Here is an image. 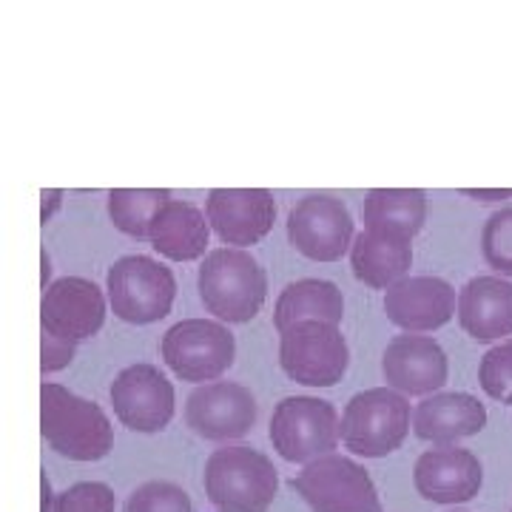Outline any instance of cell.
Wrapping results in <instances>:
<instances>
[{
  "instance_id": "obj_28",
  "label": "cell",
  "mask_w": 512,
  "mask_h": 512,
  "mask_svg": "<svg viewBox=\"0 0 512 512\" xmlns=\"http://www.w3.org/2000/svg\"><path fill=\"white\" fill-rule=\"evenodd\" d=\"M117 498L103 481H77L55 498L52 512H114Z\"/></svg>"
},
{
  "instance_id": "obj_17",
  "label": "cell",
  "mask_w": 512,
  "mask_h": 512,
  "mask_svg": "<svg viewBox=\"0 0 512 512\" xmlns=\"http://www.w3.org/2000/svg\"><path fill=\"white\" fill-rule=\"evenodd\" d=\"M413 484L421 498L433 504H464L473 501L484 484V467L476 453L464 447H433L421 453L413 467Z\"/></svg>"
},
{
  "instance_id": "obj_4",
  "label": "cell",
  "mask_w": 512,
  "mask_h": 512,
  "mask_svg": "<svg viewBox=\"0 0 512 512\" xmlns=\"http://www.w3.org/2000/svg\"><path fill=\"white\" fill-rule=\"evenodd\" d=\"M413 427L407 396L393 387H367L356 393L342 413V444L353 456L384 458L396 453Z\"/></svg>"
},
{
  "instance_id": "obj_25",
  "label": "cell",
  "mask_w": 512,
  "mask_h": 512,
  "mask_svg": "<svg viewBox=\"0 0 512 512\" xmlns=\"http://www.w3.org/2000/svg\"><path fill=\"white\" fill-rule=\"evenodd\" d=\"M481 256L498 276H512V205L487 217L481 228Z\"/></svg>"
},
{
  "instance_id": "obj_33",
  "label": "cell",
  "mask_w": 512,
  "mask_h": 512,
  "mask_svg": "<svg viewBox=\"0 0 512 512\" xmlns=\"http://www.w3.org/2000/svg\"><path fill=\"white\" fill-rule=\"evenodd\" d=\"M40 265H43V291H46V288H49L46 282H49V276H52V262H49V254H46V251L40 254Z\"/></svg>"
},
{
  "instance_id": "obj_2",
  "label": "cell",
  "mask_w": 512,
  "mask_h": 512,
  "mask_svg": "<svg viewBox=\"0 0 512 512\" xmlns=\"http://www.w3.org/2000/svg\"><path fill=\"white\" fill-rule=\"evenodd\" d=\"M197 291L222 325H245L268 299V274L251 251L211 248L197 271Z\"/></svg>"
},
{
  "instance_id": "obj_29",
  "label": "cell",
  "mask_w": 512,
  "mask_h": 512,
  "mask_svg": "<svg viewBox=\"0 0 512 512\" xmlns=\"http://www.w3.org/2000/svg\"><path fill=\"white\" fill-rule=\"evenodd\" d=\"M74 356H77V345L74 342L60 339V336L49 333V330L40 333V370H43V376L66 370L74 362Z\"/></svg>"
},
{
  "instance_id": "obj_6",
  "label": "cell",
  "mask_w": 512,
  "mask_h": 512,
  "mask_svg": "<svg viewBox=\"0 0 512 512\" xmlns=\"http://www.w3.org/2000/svg\"><path fill=\"white\" fill-rule=\"evenodd\" d=\"M160 353L168 370L191 384L220 382L222 373L234 365L237 339L220 319H183L165 330Z\"/></svg>"
},
{
  "instance_id": "obj_23",
  "label": "cell",
  "mask_w": 512,
  "mask_h": 512,
  "mask_svg": "<svg viewBox=\"0 0 512 512\" xmlns=\"http://www.w3.org/2000/svg\"><path fill=\"white\" fill-rule=\"evenodd\" d=\"M345 296L336 282L328 279H296L285 285L274 305L276 330H288L296 322H328L342 325Z\"/></svg>"
},
{
  "instance_id": "obj_20",
  "label": "cell",
  "mask_w": 512,
  "mask_h": 512,
  "mask_svg": "<svg viewBox=\"0 0 512 512\" xmlns=\"http://www.w3.org/2000/svg\"><path fill=\"white\" fill-rule=\"evenodd\" d=\"M148 242L171 262H197L208 256L211 222L194 202L168 200L151 222Z\"/></svg>"
},
{
  "instance_id": "obj_5",
  "label": "cell",
  "mask_w": 512,
  "mask_h": 512,
  "mask_svg": "<svg viewBox=\"0 0 512 512\" xmlns=\"http://www.w3.org/2000/svg\"><path fill=\"white\" fill-rule=\"evenodd\" d=\"M106 296L117 319L128 325H154L174 308L177 279L163 262L146 254H128L109 265Z\"/></svg>"
},
{
  "instance_id": "obj_31",
  "label": "cell",
  "mask_w": 512,
  "mask_h": 512,
  "mask_svg": "<svg viewBox=\"0 0 512 512\" xmlns=\"http://www.w3.org/2000/svg\"><path fill=\"white\" fill-rule=\"evenodd\" d=\"M461 194L476 202L512 200V188H461Z\"/></svg>"
},
{
  "instance_id": "obj_19",
  "label": "cell",
  "mask_w": 512,
  "mask_h": 512,
  "mask_svg": "<svg viewBox=\"0 0 512 512\" xmlns=\"http://www.w3.org/2000/svg\"><path fill=\"white\" fill-rule=\"evenodd\" d=\"M458 325L476 342L512 336V282L498 274L473 276L458 291Z\"/></svg>"
},
{
  "instance_id": "obj_34",
  "label": "cell",
  "mask_w": 512,
  "mask_h": 512,
  "mask_svg": "<svg viewBox=\"0 0 512 512\" xmlns=\"http://www.w3.org/2000/svg\"><path fill=\"white\" fill-rule=\"evenodd\" d=\"M456 512H458V510H456Z\"/></svg>"
},
{
  "instance_id": "obj_13",
  "label": "cell",
  "mask_w": 512,
  "mask_h": 512,
  "mask_svg": "<svg viewBox=\"0 0 512 512\" xmlns=\"http://www.w3.org/2000/svg\"><path fill=\"white\" fill-rule=\"evenodd\" d=\"M205 217L225 248L262 242L276 222V200L268 188H214L205 197Z\"/></svg>"
},
{
  "instance_id": "obj_16",
  "label": "cell",
  "mask_w": 512,
  "mask_h": 512,
  "mask_svg": "<svg viewBox=\"0 0 512 512\" xmlns=\"http://www.w3.org/2000/svg\"><path fill=\"white\" fill-rule=\"evenodd\" d=\"M384 313L404 333H430L444 328L458 311L456 288L441 276H404L384 291Z\"/></svg>"
},
{
  "instance_id": "obj_32",
  "label": "cell",
  "mask_w": 512,
  "mask_h": 512,
  "mask_svg": "<svg viewBox=\"0 0 512 512\" xmlns=\"http://www.w3.org/2000/svg\"><path fill=\"white\" fill-rule=\"evenodd\" d=\"M40 493H43V504H40V512H52V510H55V498H57V495L52 493V481H49V476H46V473L40 476Z\"/></svg>"
},
{
  "instance_id": "obj_9",
  "label": "cell",
  "mask_w": 512,
  "mask_h": 512,
  "mask_svg": "<svg viewBox=\"0 0 512 512\" xmlns=\"http://www.w3.org/2000/svg\"><path fill=\"white\" fill-rule=\"evenodd\" d=\"M293 490L313 512H382V498L365 467L342 453L305 464Z\"/></svg>"
},
{
  "instance_id": "obj_26",
  "label": "cell",
  "mask_w": 512,
  "mask_h": 512,
  "mask_svg": "<svg viewBox=\"0 0 512 512\" xmlns=\"http://www.w3.org/2000/svg\"><path fill=\"white\" fill-rule=\"evenodd\" d=\"M478 384L493 402L512 404V339L498 342L481 356Z\"/></svg>"
},
{
  "instance_id": "obj_24",
  "label": "cell",
  "mask_w": 512,
  "mask_h": 512,
  "mask_svg": "<svg viewBox=\"0 0 512 512\" xmlns=\"http://www.w3.org/2000/svg\"><path fill=\"white\" fill-rule=\"evenodd\" d=\"M168 200H174L168 188H114L109 191V217L126 237L148 239L151 222Z\"/></svg>"
},
{
  "instance_id": "obj_10",
  "label": "cell",
  "mask_w": 512,
  "mask_h": 512,
  "mask_svg": "<svg viewBox=\"0 0 512 512\" xmlns=\"http://www.w3.org/2000/svg\"><path fill=\"white\" fill-rule=\"evenodd\" d=\"M288 242L313 262H339L353 248L350 208L333 194H305L285 222Z\"/></svg>"
},
{
  "instance_id": "obj_35",
  "label": "cell",
  "mask_w": 512,
  "mask_h": 512,
  "mask_svg": "<svg viewBox=\"0 0 512 512\" xmlns=\"http://www.w3.org/2000/svg\"><path fill=\"white\" fill-rule=\"evenodd\" d=\"M510 512H512V510H510Z\"/></svg>"
},
{
  "instance_id": "obj_21",
  "label": "cell",
  "mask_w": 512,
  "mask_h": 512,
  "mask_svg": "<svg viewBox=\"0 0 512 512\" xmlns=\"http://www.w3.org/2000/svg\"><path fill=\"white\" fill-rule=\"evenodd\" d=\"M350 268L362 285L387 291L396 282H402L404 276H410L413 245H410V239L362 231V234H356L353 248H350Z\"/></svg>"
},
{
  "instance_id": "obj_12",
  "label": "cell",
  "mask_w": 512,
  "mask_h": 512,
  "mask_svg": "<svg viewBox=\"0 0 512 512\" xmlns=\"http://www.w3.org/2000/svg\"><path fill=\"white\" fill-rule=\"evenodd\" d=\"M109 296L86 276H60L40 299V325L74 345L103 330Z\"/></svg>"
},
{
  "instance_id": "obj_18",
  "label": "cell",
  "mask_w": 512,
  "mask_h": 512,
  "mask_svg": "<svg viewBox=\"0 0 512 512\" xmlns=\"http://www.w3.org/2000/svg\"><path fill=\"white\" fill-rule=\"evenodd\" d=\"M487 427V407L473 393L441 390L413 407V433L433 447H453Z\"/></svg>"
},
{
  "instance_id": "obj_8",
  "label": "cell",
  "mask_w": 512,
  "mask_h": 512,
  "mask_svg": "<svg viewBox=\"0 0 512 512\" xmlns=\"http://www.w3.org/2000/svg\"><path fill=\"white\" fill-rule=\"evenodd\" d=\"M282 373L305 387H333L345 379L350 365L348 339L339 325L296 322L279 333Z\"/></svg>"
},
{
  "instance_id": "obj_30",
  "label": "cell",
  "mask_w": 512,
  "mask_h": 512,
  "mask_svg": "<svg viewBox=\"0 0 512 512\" xmlns=\"http://www.w3.org/2000/svg\"><path fill=\"white\" fill-rule=\"evenodd\" d=\"M60 205H63V191L60 188H46L40 194V222L46 225V222L52 220L57 211H60Z\"/></svg>"
},
{
  "instance_id": "obj_11",
  "label": "cell",
  "mask_w": 512,
  "mask_h": 512,
  "mask_svg": "<svg viewBox=\"0 0 512 512\" xmlns=\"http://www.w3.org/2000/svg\"><path fill=\"white\" fill-rule=\"evenodd\" d=\"M109 396L114 416L134 433H160L174 419V384L151 362L123 367L111 382Z\"/></svg>"
},
{
  "instance_id": "obj_7",
  "label": "cell",
  "mask_w": 512,
  "mask_h": 512,
  "mask_svg": "<svg viewBox=\"0 0 512 512\" xmlns=\"http://www.w3.org/2000/svg\"><path fill=\"white\" fill-rule=\"evenodd\" d=\"M342 441V419L336 407L316 396H285L271 416V444L291 464H311L330 456Z\"/></svg>"
},
{
  "instance_id": "obj_27",
  "label": "cell",
  "mask_w": 512,
  "mask_h": 512,
  "mask_svg": "<svg viewBox=\"0 0 512 512\" xmlns=\"http://www.w3.org/2000/svg\"><path fill=\"white\" fill-rule=\"evenodd\" d=\"M126 512H194V504L174 481H146L128 495Z\"/></svg>"
},
{
  "instance_id": "obj_3",
  "label": "cell",
  "mask_w": 512,
  "mask_h": 512,
  "mask_svg": "<svg viewBox=\"0 0 512 512\" xmlns=\"http://www.w3.org/2000/svg\"><path fill=\"white\" fill-rule=\"evenodd\" d=\"M202 487L217 512H268L279 493V476L265 453L237 444L208 456Z\"/></svg>"
},
{
  "instance_id": "obj_15",
  "label": "cell",
  "mask_w": 512,
  "mask_h": 512,
  "mask_svg": "<svg viewBox=\"0 0 512 512\" xmlns=\"http://www.w3.org/2000/svg\"><path fill=\"white\" fill-rule=\"evenodd\" d=\"M382 373L387 387L402 396L427 399L441 393L450 376L447 353L433 336L421 333H399L387 342L382 353Z\"/></svg>"
},
{
  "instance_id": "obj_1",
  "label": "cell",
  "mask_w": 512,
  "mask_h": 512,
  "mask_svg": "<svg viewBox=\"0 0 512 512\" xmlns=\"http://www.w3.org/2000/svg\"><path fill=\"white\" fill-rule=\"evenodd\" d=\"M40 433L57 456L69 461H100L114 447L106 410L55 382L40 387Z\"/></svg>"
},
{
  "instance_id": "obj_22",
  "label": "cell",
  "mask_w": 512,
  "mask_h": 512,
  "mask_svg": "<svg viewBox=\"0 0 512 512\" xmlns=\"http://www.w3.org/2000/svg\"><path fill=\"white\" fill-rule=\"evenodd\" d=\"M427 220V194L421 188H370L362 202L365 231L410 239Z\"/></svg>"
},
{
  "instance_id": "obj_14",
  "label": "cell",
  "mask_w": 512,
  "mask_h": 512,
  "mask_svg": "<svg viewBox=\"0 0 512 512\" xmlns=\"http://www.w3.org/2000/svg\"><path fill=\"white\" fill-rule=\"evenodd\" d=\"M185 424L205 441H234L256 424L254 393L237 382H208L185 399Z\"/></svg>"
}]
</instances>
